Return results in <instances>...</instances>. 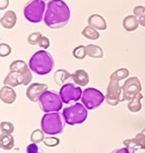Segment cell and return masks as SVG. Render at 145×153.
Segmentation results:
<instances>
[{
  "label": "cell",
  "instance_id": "7c38bea8",
  "mask_svg": "<svg viewBox=\"0 0 145 153\" xmlns=\"http://www.w3.org/2000/svg\"><path fill=\"white\" fill-rule=\"evenodd\" d=\"M48 90V86L46 84L42 83H34L29 84V86L26 89V97L31 102H38L40 97L44 92Z\"/></svg>",
  "mask_w": 145,
  "mask_h": 153
},
{
  "label": "cell",
  "instance_id": "7a4b0ae2",
  "mask_svg": "<svg viewBox=\"0 0 145 153\" xmlns=\"http://www.w3.org/2000/svg\"><path fill=\"white\" fill-rule=\"evenodd\" d=\"M129 76V71L125 68L115 71L110 76V83L107 88L105 102L111 106H116L122 102V86L121 82Z\"/></svg>",
  "mask_w": 145,
  "mask_h": 153
},
{
  "label": "cell",
  "instance_id": "6da1fadb",
  "mask_svg": "<svg viewBox=\"0 0 145 153\" xmlns=\"http://www.w3.org/2000/svg\"><path fill=\"white\" fill-rule=\"evenodd\" d=\"M70 16V8L63 0H51L47 4L44 22L48 28L58 30L68 24Z\"/></svg>",
  "mask_w": 145,
  "mask_h": 153
},
{
  "label": "cell",
  "instance_id": "603a6c76",
  "mask_svg": "<svg viewBox=\"0 0 145 153\" xmlns=\"http://www.w3.org/2000/svg\"><path fill=\"white\" fill-rule=\"evenodd\" d=\"M81 34L84 38L89 39V40H97V39L100 38V33L97 32V30L92 28L90 26L85 27V28L82 30Z\"/></svg>",
  "mask_w": 145,
  "mask_h": 153
},
{
  "label": "cell",
  "instance_id": "74e56055",
  "mask_svg": "<svg viewBox=\"0 0 145 153\" xmlns=\"http://www.w3.org/2000/svg\"><path fill=\"white\" fill-rule=\"evenodd\" d=\"M43 1H51V0H43Z\"/></svg>",
  "mask_w": 145,
  "mask_h": 153
},
{
  "label": "cell",
  "instance_id": "836d02e7",
  "mask_svg": "<svg viewBox=\"0 0 145 153\" xmlns=\"http://www.w3.org/2000/svg\"><path fill=\"white\" fill-rule=\"evenodd\" d=\"M9 5V0H0V10H4Z\"/></svg>",
  "mask_w": 145,
  "mask_h": 153
},
{
  "label": "cell",
  "instance_id": "9c48e42d",
  "mask_svg": "<svg viewBox=\"0 0 145 153\" xmlns=\"http://www.w3.org/2000/svg\"><path fill=\"white\" fill-rule=\"evenodd\" d=\"M31 80H33V75H31V68H29L23 71H10L4 79L3 84L5 86L14 88L19 85H29Z\"/></svg>",
  "mask_w": 145,
  "mask_h": 153
},
{
  "label": "cell",
  "instance_id": "f1b7e54d",
  "mask_svg": "<svg viewBox=\"0 0 145 153\" xmlns=\"http://www.w3.org/2000/svg\"><path fill=\"white\" fill-rule=\"evenodd\" d=\"M43 143L48 147H56L60 144V140L56 137H45Z\"/></svg>",
  "mask_w": 145,
  "mask_h": 153
},
{
  "label": "cell",
  "instance_id": "f35d334b",
  "mask_svg": "<svg viewBox=\"0 0 145 153\" xmlns=\"http://www.w3.org/2000/svg\"><path fill=\"white\" fill-rule=\"evenodd\" d=\"M0 148H1V144H0Z\"/></svg>",
  "mask_w": 145,
  "mask_h": 153
},
{
  "label": "cell",
  "instance_id": "e575fe53",
  "mask_svg": "<svg viewBox=\"0 0 145 153\" xmlns=\"http://www.w3.org/2000/svg\"><path fill=\"white\" fill-rule=\"evenodd\" d=\"M111 153H131V152H130L126 147H124V148H120V149L114 150V151H112Z\"/></svg>",
  "mask_w": 145,
  "mask_h": 153
},
{
  "label": "cell",
  "instance_id": "4dcf8cb0",
  "mask_svg": "<svg viewBox=\"0 0 145 153\" xmlns=\"http://www.w3.org/2000/svg\"><path fill=\"white\" fill-rule=\"evenodd\" d=\"M26 153H44V151L40 147H38L37 144L31 143V144L26 146Z\"/></svg>",
  "mask_w": 145,
  "mask_h": 153
},
{
  "label": "cell",
  "instance_id": "277c9868",
  "mask_svg": "<svg viewBox=\"0 0 145 153\" xmlns=\"http://www.w3.org/2000/svg\"><path fill=\"white\" fill-rule=\"evenodd\" d=\"M41 128L45 134L54 136L63 132L64 124L59 112L45 113L41 120Z\"/></svg>",
  "mask_w": 145,
  "mask_h": 153
},
{
  "label": "cell",
  "instance_id": "9a60e30c",
  "mask_svg": "<svg viewBox=\"0 0 145 153\" xmlns=\"http://www.w3.org/2000/svg\"><path fill=\"white\" fill-rule=\"evenodd\" d=\"M88 26L97 30V31H105L107 29V22L104 16L100 14H92L87 19Z\"/></svg>",
  "mask_w": 145,
  "mask_h": 153
},
{
  "label": "cell",
  "instance_id": "cb8c5ba5",
  "mask_svg": "<svg viewBox=\"0 0 145 153\" xmlns=\"http://www.w3.org/2000/svg\"><path fill=\"white\" fill-rule=\"evenodd\" d=\"M73 56L78 59V60H81V59H84L85 56L87 55L86 54V46L84 45H79L77 47H75L73 49Z\"/></svg>",
  "mask_w": 145,
  "mask_h": 153
},
{
  "label": "cell",
  "instance_id": "484cf974",
  "mask_svg": "<svg viewBox=\"0 0 145 153\" xmlns=\"http://www.w3.org/2000/svg\"><path fill=\"white\" fill-rule=\"evenodd\" d=\"M45 139V133L41 130H35L31 134V142L35 143V144H39V143L43 142Z\"/></svg>",
  "mask_w": 145,
  "mask_h": 153
},
{
  "label": "cell",
  "instance_id": "e0dca14e",
  "mask_svg": "<svg viewBox=\"0 0 145 153\" xmlns=\"http://www.w3.org/2000/svg\"><path fill=\"white\" fill-rule=\"evenodd\" d=\"M71 79L73 80V82L76 85L83 87L86 86L89 83V75L87 74V71L84 70H77L71 75Z\"/></svg>",
  "mask_w": 145,
  "mask_h": 153
},
{
  "label": "cell",
  "instance_id": "44dd1931",
  "mask_svg": "<svg viewBox=\"0 0 145 153\" xmlns=\"http://www.w3.org/2000/svg\"><path fill=\"white\" fill-rule=\"evenodd\" d=\"M143 98L142 93H139L136 97H134L133 99H131L128 102V109L131 112H139L142 109V104H141V99Z\"/></svg>",
  "mask_w": 145,
  "mask_h": 153
},
{
  "label": "cell",
  "instance_id": "83f0119b",
  "mask_svg": "<svg viewBox=\"0 0 145 153\" xmlns=\"http://www.w3.org/2000/svg\"><path fill=\"white\" fill-rule=\"evenodd\" d=\"M42 34L40 32H35V33H31V35L28 37V43L31 44V45H36V44H39V41L42 38Z\"/></svg>",
  "mask_w": 145,
  "mask_h": 153
},
{
  "label": "cell",
  "instance_id": "3957f363",
  "mask_svg": "<svg viewBox=\"0 0 145 153\" xmlns=\"http://www.w3.org/2000/svg\"><path fill=\"white\" fill-rule=\"evenodd\" d=\"M54 59L49 52L42 49L34 53V55L29 58V68L31 71L37 75L45 76L50 74L54 68Z\"/></svg>",
  "mask_w": 145,
  "mask_h": 153
},
{
  "label": "cell",
  "instance_id": "8992f818",
  "mask_svg": "<svg viewBox=\"0 0 145 153\" xmlns=\"http://www.w3.org/2000/svg\"><path fill=\"white\" fill-rule=\"evenodd\" d=\"M46 3L43 0H31L23 8V16L29 23L38 24L43 19L45 13Z\"/></svg>",
  "mask_w": 145,
  "mask_h": 153
},
{
  "label": "cell",
  "instance_id": "7402d4cb",
  "mask_svg": "<svg viewBox=\"0 0 145 153\" xmlns=\"http://www.w3.org/2000/svg\"><path fill=\"white\" fill-rule=\"evenodd\" d=\"M0 144L1 148L4 150H11L14 146V138L11 134H1L0 135Z\"/></svg>",
  "mask_w": 145,
  "mask_h": 153
},
{
  "label": "cell",
  "instance_id": "8d00e7d4",
  "mask_svg": "<svg viewBox=\"0 0 145 153\" xmlns=\"http://www.w3.org/2000/svg\"><path fill=\"white\" fill-rule=\"evenodd\" d=\"M141 134H142V135H143V136H144V137H145V129H143V130H142V131H141Z\"/></svg>",
  "mask_w": 145,
  "mask_h": 153
},
{
  "label": "cell",
  "instance_id": "2e32d148",
  "mask_svg": "<svg viewBox=\"0 0 145 153\" xmlns=\"http://www.w3.org/2000/svg\"><path fill=\"white\" fill-rule=\"evenodd\" d=\"M16 13L13 10H8L2 16V18L0 19V24L3 28L7 30H10L13 28L16 25Z\"/></svg>",
  "mask_w": 145,
  "mask_h": 153
},
{
  "label": "cell",
  "instance_id": "52a82bcc",
  "mask_svg": "<svg viewBox=\"0 0 145 153\" xmlns=\"http://www.w3.org/2000/svg\"><path fill=\"white\" fill-rule=\"evenodd\" d=\"M39 103H40L41 109L45 113L60 111L63 105V101L61 100L60 95L48 90L42 94L39 99Z\"/></svg>",
  "mask_w": 145,
  "mask_h": 153
},
{
  "label": "cell",
  "instance_id": "ba28073f",
  "mask_svg": "<svg viewBox=\"0 0 145 153\" xmlns=\"http://www.w3.org/2000/svg\"><path fill=\"white\" fill-rule=\"evenodd\" d=\"M81 101H82V104L87 109L93 110L99 108L103 104V102L105 101V95L103 94L97 89L87 88L82 92Z\"/></svg>",
  "mask_w": 145,
  "mask_h": 153
},
{
  "label": "cell",
  "instance_id": "d6986e66",
  "mask_svg": "<svg viewBox=\"0 0 145 153\" xmlns=\"http://www.w3.org/2000/svg\"><path fill=\"white\" fill-rule=\"evenodd\" d=\"M86 54L92 58H103L104 57V50L99 45L88 44L86 45Z\"/></svg>",
  "mask_w": 145,
  "mask_h": 153
},
{
  "label": "cell",
  "instance_id": "f546056e",
  "mask_svg": "<svg viewBox=\"0 0 145 153\" xmlns=\"http://www.w3.org/2000/svg\"><path fill=\"white\" fill-rule=\"evenodd\" d=\"M11 53V47L6 43H0V57H7Z\"/></svg>",
  "mask_w": 145,
  "mask_h": 153
},
{
  "label": "cell",
  "instance_id": "1f68e13d",
  "mask_svg": "<svg viewBox=\"0 0 145 153\" xmlns=\"http://www.w3.org/2000/svg\"><path fill=\"white\" fill-rule=\"evenodd\" d=\"M133 13H134V16H136L137 19L141 18L142 16H144V14H145V7L142 6V5L135 6L134 9H133Z\"/></svg>",
  "mask_w": 145,
  "mask_h": 153
},
{
  "label": "cell",
  "instance_id": "4fadbf2b",
  "mask_svg": "<svg viewBox=\"0 0 145 153\" xmlns=\"http://www.w3.org/2000/svg\"><path fill=\"white\" fill-rule=\"evenodd\" d=\"M123 143H124V146L131 153H135L138 150H145V137L141 134V132L132 139L124 140Z\"/></svg>",
  "mask_w": 145,
  "mask_h": 153
},
{
  "label": "cell",
  "instance_id": "d4e9b609",
  "mask_svg": "<svg viewBox=\"0 0 145 153\" xmlns=\"http://www.w3.org/2000/svg\"><path fill=\"white\" fill-rule=\"evenodd\" d=\"M29 68V65L24 62L23 60H14L13 62L10 63L9 70L10 71H23Z\"/></svg>",
  "mask_w": 145,
  "mask_h": 153
},
{
  "label": "cell",
  "instance_id": "d590c367",
  "mask_svg": "<svg viewBox=\"0 0 145 153\" xmlns=\"http://www.w3.org/2000/svg\"><path fill=\"white\" fill-rule=\"evenodd\" d=\"M138 21H139V24L141 25L142 27H144V28H145V14H144V16H142L141 18H139Z\"/></svg>",
  "mask_w": 145,
  "mask_h": 153
},
{
  "label": "cell",
  "instance_id": "30bf717a",
  "mask_svg": "<svg viewBox=\"0 0 145 153\" xmlns=\"http://www.w3.org/2000/svg\"><path fill=\"white\" fill-rule=\"evenodd\" d=\"M141 91L142 86L137 76H132V78L127 79L122 86V102L133 99L139 93H141Z\"/></svg>",
  "mask_w": 145,
  "mask_h": 153
},
{
  "label": "cell",
  "instance_id": "5b68a950",
  "mask_svg": "<svg viewBox=\"0 0 145 153\" xmlns=\"http://www.w3.org/2000/svg\"><path fill=\"white\" fill-rule=\"evenodd\" d=\"M63 118L65 123L69 126H75L82 124L87 118V108L81 103H75V104L65 107L62 111Z\"/></svg>",
  "mask_w": 145,
  "mask_h": 153
},
{
  "label": "cell",
  "instance_id": "5bb4252c",
  "mask_svg": "<svg viewBox=\"0 0 145 153\" xmlns=\"http://www.w3.org/2000/svg\"><path fill=\"white\" fill-rule=\"evenodd\" d=\"M16 99V93L9 86H4L0 89V100L5 104H12Z\"/></svg>",
  "mask_w": 145,
  "mask_h": 153
},
{
  "label": "cell",
  "instance_id": "4316f807",
  "mask_svg": "<svg viewBox=\"0 0 145 153\" xmlns=\"http://www.w3.org/2000/svg\"><path fill=\"white\" fill-rule=\"evenodd\" d=\"M0 131L2 134H12L14 131V126L10 122H2L0 124Z\"/></svg>",
  "mask_w": 145,
  "mask_h": 153
},
{
  "label": "cell",
  "instance_id": "ac0fdd59",
  "mask_svg": "<svg viewBox=\"0 0 145 153\" xmlns=\"http://www.w3.org/2000/svg\"><path fill=\"white\" fill-rule=\"evenodd\" d=\"M139 21L134 14H130V16H125L123 19V28L127 32H133L135 30L138 29L139 27Z\"/></svg>",
  "mask_w": 145,
  "mask_h": 153
},
{
  "label": "cell",
  "instance_id": "d6a6232c",
  "mask_svg": "<svg viewBox=\"0 0 145 153\" xmlns=\"http://www.w3.org/2000/svg\"><path fill=\"white\" fill-rule=\"evenodd\" d=\"M39 46L44 49V50H46V49H48L49 47H50V40H49L47 37L45 36H42V38L40 39V41H39Z\"/></svg>",
  "mask_w": 145,
  "mask_h": 153
},
{
  "label": "cell",
  "instance_id": "8fae6325",
  "mask_svg": "<svg viewBox=\"0 0 145 153\" xmlns=\"http://www.w3.org/2000/svg\"><path fill=\"white\" fill-rule=\"evenodd\" d=\"M82 92L83 91L80 87L69 83L64 84L61 87L60 91H59V95H60L63 103L68 104L70 102H74V101H78L79 99H81Z\"/></svg>",
  "mask_w": 145,
  "mask_h": 153
},
{
  "label": "cell",
  "instance_id": "ffe728a7",
  "mask_svg": "<svg viewBox=\"0 0 145 153\" xmlns=\"http://www.w3.org/2000/svg\"><path fill=\"white\" fill-rule=\"evenodd\" d=\"M71 78V75L69 71H67L66 70H63V68H60V70H57L54 74V81L57 85H61L63 86L64 83L67 80H69Z\"/></svg>",
  "mask_w": 145,
  "mask_h": 153
}]
</instances>
